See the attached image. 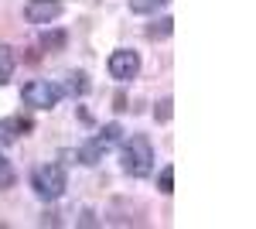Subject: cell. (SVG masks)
Instances as JSON below:
<instances>
[{
  "mask_svg": "<svg viewBox=\"0 0 256 229\" xmlns=\"http://www.w3.org/2000/svg\"><path fill=\"white\" fill-rule=\"evenodd\" d=\"M106 151H110V144H106L102 137H92V140H86L79 151H76V157H79V164H89V168H92V164H99V157Z\"/></svg>",
  "mask_w": 256,
  "mask_h": 229,
  "instance_id": "52a82bcc",
  "label": "cell"
},
{
  "mask_svg": "<svg viewBox=\"0 0 256 229\" xmlns=\"http://www.w3.org/2000/svg\"><path fill=\"white\" fill-rule=\"evenodd\" d=\"M168 4H171V0H130V11H134V14H158Z\"/></svg>",
  "mask_w": 256,
  "mask_h": 229,
  "instance_id": "8fae6325",
  "label": "cell"
},
{
  "mask_svg": "<svg viewBox=\"0 0 256 229\" xmlns=\"http://www.w3.org/2000/svg\"><path fill=\"white\" fill-rule=\"evenodd\" d=\"M14 65H18L14 48H10V45H0V86H4V82H10V76H14Z\"/></svg>",
  "mask_w": 256,
  "mask_h": 229,
  "instance_id": "ba28073f",
  "label": "cell"
},
{
  "mask_svg": "<svg viewBox=\"0 0 256 229\" xmlns=\"http://www.w3.org/2000/svg\"><path fill=\"white\" fill-rule=\"evenodd\" d=\"M158 188L164 191V195H171V191H174V168H171V164L158 174Z\"/></svg>",
  "mask_w": 256,
  "mask_h": 229,
  "instance_id": "5bb4252c",
  "label": "cell"
},
{
  "mask_svg": "<svg viewBox=\"0 0 256 229\" xmlns=\"http://www.w3.org/2000/svg\"><path fill=\"white\" fill-rule=\"evenodd\" d=\"M137 72H140V55L134 48H116L110 55V76L116 82H130V79H137Z\"/></svg>",
  "mask_w": 256,
  "mask_h": 229,
  "instance_id": "5b68a950",
  "label": "cell"
},
{
  "mask_svg": "<svg viewBox=\"0 0 256 229\" xmlns=\"http://www.w3.org/2000/svg\"><path fill=\"white\" fill-rule=\"evenodd\" d=\"M62 45H65V31H48V35H41V48H44V52L62 48Z\"/></svg>",
  "mask_w": 256,
  "mask_h": 229,
  "instance_id": "4fadbf2b",
  "label": "cell"
},
{
  "mask_svg": "<svg viewBox=\"0 0 256 229\" xmlns=\"http://www.w3.org/2000/svg\"><path fill=\"white\" fill-rule=\"evenodd\" d=\"M68 82H65V89L62 93H68V96H82V93H89V79H86V72H72V76H65Z\"/></svg>",
  "mask_w": 256,
  "mask_h": 229,
  "instance_id": "30bf717a",
  "label": "cell"
},
{
  "mask_svg": "<svg viewBox=\"0 0 256 229\" xmlns=\"http://www.w3.org/2000/svg\"><path fill=\"white\" fill-rule=\"evenodd\" d=\"M158 120H160V123L171 120V99H160V103H158Z\"/></svg>",
  "mask_w": 256,
  "mask_h": 229,
  "instance_id": "2e32d148",
  "label": "cell"
},
{
  "mask_svg": "<svg viewBox=\"0 0 256 229\" xmlns=\"http://www.w3.org/2000/svg\"><path fill=\"white\" fill-rule=\"evenodd\" d=\"M14 181H18V171H14V164L4 157V151H0V191L14 188Z\"/></svg>",
  "mask_w": 256,
  "mask_h": 229,
  "instance_id": "7c38bea8",
  "label": "cell"
},
{
  "mask_svg": "<svg viewBox=\"0 0 256 229\" xmlns=\"http://www.w3.org/2000/svg\"><path fill=\"white\" fill-rule=\"evenodd\" d=\"M120 164H123V171L130 178H147L154 171V144H150V137L147 134L130 137L123 144V151H120Z\"/></svg>",
  "mask_w": 256,
  "mask_h": 229,
  "instance_id": "6da1fadb",
  "label": "cell"
},
{
  "mask_svg": "<svg viewBox=\"0 0 256 229\" xmlns=\"http://www.w3.org/2000/svg\"><path fill=\"white\" fill-rule=\"evenodd\" d=\"M99 137H102V140H106V144L113 147V144H116L120 137H123V130H120V123H106V127L99 130Z\"/></svg>",
  "mask_w": 256,
  "mask_h": 229,
  "instance_id": "9a60e30c",
  "label": "cell"
},
{
  "mask_svg": "<svg viewBox=\"0 0 256 229\" xmlns=\"http://www.w3.org/2000/svg\"><path fill=\"white\" fill-rule=\"evenodd\" d=\"M31 188H34V195L38 198H44V202H58L62 195H65V188H68V174H65V168L62 164H38L34 168V174H31Z\"/></svg>",
  "mask_w": 256,
  "mask_h": 229,
  "instance_id": "7a4b0ae2",
  "label": "cell"
},
{
  "mask_svg": "<svg viewBox=\"0 0 256 229\" xmlns=\"http://www.w3.org/2000/svg\"><path fill=\"white\" fill-rule=\"evenodd\" d=\"M171 31H174V21H171V18H160V21H154L144 35H147L150 41H160V38H171Z\"/></svg>",
  "mask_w": 256,
  "mask_h": 229,
  "instance_id": "9c48e42d",
  "label": "cell"
},
{
  "mask_svg": "<svg viewBox=\"0 0 256 229\" xmlns=\"http://www.w3.org/2000/svg\"><path fill=\"white\" fill-rule=\"evenodd\" d=\"M62 11H65L62 0H28L24 4V21L44 28V24H55L62 18Z\"/></svg>",
  "mask_w": 256,
  "mask_h": 229,
  "instance_id": "277c9868",
  "label": "cell"
},
{
  "mask_svg": "<svg viewBox=\"0 0 256 229\" xmlns=\"http://www.w3.org/2000/svg\"><path fill=\"white\" fill-rule=\"evenodd\" d=\"M31 130V120H24V116H7V120H0V144H14L18 137H24Z\"/></svg>",
  "mask_w": 256,
  "mask_h": 229,
  "instance_id": "8992f818",
  "label": "cell"
},
{
  "mask_svg": "<svg viewBox=\"0 0 256 229\" xmlns=\"http://www.w3.org/2000/svg\"><path fill=\"white\" fill-rule=\"evenodd\" d=\"M20 99L31 110H52V106H58V99H62V86L44 82V79H31V82H24Z\"/></svg>",
  "mask_w": 256,
  "mask_h": 229,
  "instance_id": "3957f363",
  "label": "cell"
}]
</instances>
